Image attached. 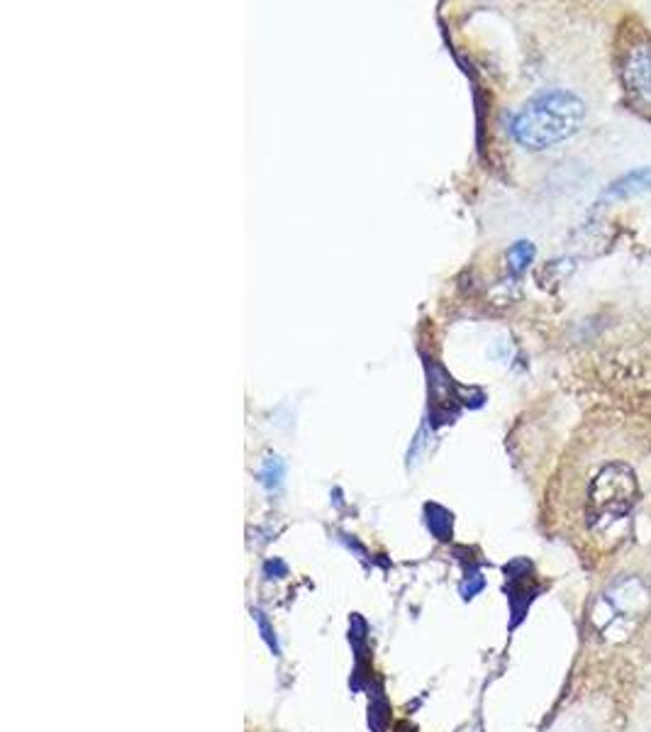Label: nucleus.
Wrapping results in <instances>:
<instances>
[{
  "label": "nucleus",
  "mask_w": 651,
  "mask_h": 732,
  "mask_svg": "<svg viewBox=\"0 0 651 732\" xmlns=\"http://www.w3.org/2000/svg\"><path fill=\"white\" fill-rule=\"evenodd\" d=\"M261 476H264L267 484H279L281 476H283V464H281V459L279 457H271L267 467H264V472H261Z\"/></svg>",
  "instance_id": "obj_7"
},
{
  "label": "nucleus",
  "mask_w": 651,
  "mask_h": 732,
  "mask_svg": "<svg viewBox=\"0 0 651 732\" xmlns=\"http://www.w3.org/2000/svg\"><path fill=\"white\" fill-rule=\"evenodd\" d=\"M639 498L637 476L627 464H607L591 486V512L601 520L627 516Z\"/></svg>",
  "instance_id": "obj_2"
},
{
  "label": "nucleus",
  "mask_w": 651,
  "mask_h": 732,
  "mask_svg": "<svg viewBox=\"0 0 651 732\" xmlns=\"http://www.w3.org/2000/svg\"><path fill=\"white\" fill-rule=\"evenodd\" d=\"M623 83L637 106L651 110V39L637 42L625 51Z\"/></svg>",
  "instance_id": "obj_3"
},
{
  "label": "nucleus",
  "mask_w": 651,
  "mask_h": 732,
  "mask_svg": "<svg viewBox=\"0 0 651 732\" xmlns=\"http://www.w3.org/2000/svg\"><path fill=\"white\" fill-rule=\"evenodd\" d=\"M427 526L439 540H447L451 532V512L439 506H427Z\"/></svg>",
  "instance_id": "obj_6"
},
{
  "label": "nucleus",
  "mask_w": 651,
  "mask_h": 732,
  "mask_svg": "<svg viewBox=\"0 0 651 732\" xmlns=\"http://www.w3.org/2000/svg\"><path fill=\"white\" fill-rule=\"evenodd\" d=\"M532 259H534V245L532 243H524V239H522V243L510 247L508 264H510L512 274H522V271L532 264Z\"/></svg>",
  "instance_id": "obj_5"
},
{
  "label": "nucleus",
  "mask_w": 651,
  "mask_h": 732,
  "mask_svg": "<svg viewBox=\"0 0 651 732\" xmlns=\"http://www.w3.org/2000/svg\"><path fill=\"white\" fill-rule=\"evenodd\" d=\"M585 103L571 91L547 88L532 96L514 115L510 132L514 142L530 152H542L566 142L581 130Z\"/></svg>",
  "instance_id": "obj_1"
},
{
  "label": "nucleus",
  "mask_w": 651,
  "mask_h": 732,
  "mask_svg": "<svg viewBox=\"0 0 651 732\" xmlns=\"http://www.w3.org/2000/svg\"><path fill=\"white\" fill-rule=\"evenodd\" d=\"M647 191H651V166L619 176V179L605 188L603 201H625V198H635Z\"/></svg>",
  "instance_id": "obj_4"
}]
</instances>
